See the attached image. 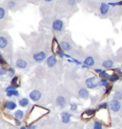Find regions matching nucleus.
I'll use <instances>...</instances> for the list:
<instances>
[{"label": "nucleus", "instance_id": "obj_8", "mask_svg": "<svg viewBox=\"0 0 122 129\" xmlns=\"http://www.w3.org/2000/svg\"><path fill=\"white\" fill-rule=\"evenodd\" d=\"M32 59L33 61L36 62V63H42L43 61L47 59V52L45 50H40V51H36L32 54Z\"/></svg>", "mask_w": 122, "mask_h": 129}, {"label": "nucleus", "instance_id": "obj_22", "mask_svg": "<svg viewBox=\"0 0 122 129\" xmlns=\"http://www.w3.org/2000/svg\"><path fill=\"white\" fill-rule=\"evenodd\" d=\"M19 105L20 106H22V107H26L27 105H29V104H30V101H29V99H27V98H22V99H20L19 100Z\"/></svg>", "mask_w": 122, "mask_h": 129}, {"label": "nucleus", "instance_id": "obj_12", "mask_svg": "<svg viewBox=\"0 0 122 129\" xmlns=\"http://www.w3.org/2000/svg\"><path fill=\"white\" fill-rule=\"evenodd\" d=\"M57 62H58V61H57V58L54 54L50 55V56L47 57V59H46V64H47L48 68H50V69H53L57 64Z\"/></svg>", "mask_w": 122, "mask_h": 129}, {"label": "nucleus", "instance_id": "obj_27", "mask_svg": "<svg viewBox=\"0 0 122 129\" xmlns=\"http://www.w3.org/2000/svg\"><path fill=\"white\" fill-rule=\"evenodd\" d=\"M109 85V82L107 79H100L98 81V86H104V87H107Z\"/></svg>", "mask_w": 122, "mask_h": 129}, {"label": "nucleus", "instance_id": "obj_26", "mask_svg": "<svg viewBox=\"0 0 122 129\" xmlns=\"http://www.w3.org/2000/svg\"><path fill=\"white\" fill-rule=\"evenodd\" d=\"M114 99H116L118 101H122V90H116L114 94Z\"/></svg>", "mask_w": 122, "mask_h": 129}, {"label": "nucleus", "instance_id": "obj_33", "mask_svg": "<svg viewBox=\"0 0 122 129\" xmlns=\"http://www.w3.org/2000/svg\"><path fill=\"white\" fill-rule=\"evenodd\" d=\"M14 89H17V87L15 86V85H10L7 87V88L5 89V91L7 92V91H10V90H14Z\"/></svg>", "mask_w": 122, "mask_h": 129}, {"label": "nucleus", "instance_id": "obj_29", "mask_svg": "<svg viewBox=\"0 0 122 129\" xmlns=\"http://www.w3.org/2000/svg\"><path fill=\"white\" fill-rule=\"evenodd\" d=\"M99 76H100L101 79H108V78L110 77V75L106 72V71H103V70H102L101 72L99 73Z\"/></svg>", "mask_w": 122, "mask_h": 129}, {"label": "nucleus", "instance_id": "obj_10", "mask_svg": "<svg viewBox=\"0 0 122 129\" xmlns=\"http://www.w3.org/2000/svg\"><path fill=\"white\" fill-rule=\"evenodd\" d=\"M109 106H110L111 110L114 113H117L119 112L122 108V105H121V102L116 100V99H113L112 101L109 103Z\"/></svg>", "mask_w": 122, "mask_h": 129}, {"label": "nucleus", "instance_id": "obj_19", "mask_svg": "<svg viewBox=\"0 0 122 129\" xmlns=\"http://www.w3.org/2000/svg\"><path fill=\"white\" fill-rule=\"evenodd\" d=\"M4 108L8 109V110H13V109L16 108V104L12 101H8L5 103Z\"/></svg>", "mask_w": 122, "mask_h": 129}, {"label": "nucleus", "instance_id": "obj_23", "mask_svg": "<svg viewBox=\"0 0 122 129\" xmlns=\"http://www.w3.org/2000/svg\"><path fill=\"white\" fill-rule=\"evenodd\" d=\"M7 96L8 97H18L19 96V92L17 91V89H14V90H10V91H7L6 92Z\"/></svg>", "mask_w": 122, "mask_h": 129}, {"label": "nucleus", "instance_id": "obj_35", "mask_svg": "<svg viewBox=\"0 0 122 129\" xmlns=\"http://www.w3.org/2000/svg\"><path fill=\"white\" fill-rule=\"evenodd\" d=\"M0 64L1 66H5L6 64V61H5L4 57L2 56V54H0Z\"/></svg>", "mask_w": 122, "mask_h": 129}, {"label": "nucleus", "instance_id": "obj_18", "mask_svg": "<svg viewBox=\"0 0 122 129\" xmlns=\"http://www.w3.org/2000/svg\"><path fill=\"white\" fill-rule=\"evenodd\" d=\"M78 96L80 97L81 99H84V100H87L90 98V93L88 91V89L85 88V87H81V88L78 90Z\"/></svg>", "mask_w": 122, "mask_h": 129}, {"label": "nucleus", "instance_id": "obj_32", "mask_svg": "<svg viewBox=\"0 0 122 129\" xmlns=\"http://www.w3.org/2000/svg\"><path fill=\"white\" fill-rule=\"evenodd\" d=\"M107 107H108V104H107V103H103V104H100V105H98V109H99V110L106 109Z\"/></svg>", "mask_w": 122, "mask_h": 129}, {"label": "nucleus", "instance_id": "obj_36", "mask_svg": "<svg viewBox=\"0 0 122 129\" xmlns=\"http://www.w3.org/2000/svg\"><path fill=\"white\" fill-rule=\"evenodd\" d=\"M118 58H119V61H121L122 62V48L117 52V59Z\"/></svg>", "mask_w": 122, "mask_h": 129}, {"label": "nucleus", "instance_id": "obj_5", "mask_svg": "<svg viewBox=\"0 0 122 129\" xmlns=\"http://www.w3.org/2000/svg\"><path fill=\"white\" fill-rule=\"evenodd\" d=\"M73 43L72 42V39H71L70 35H65L59 42V46H60V48H62V50L64 52L65 51H67V52L72 51L73 48Z\"/></svg>", "mask_w": 122, "mask_h": 129}, {"label": "nucleus", "instance_id": "obj_17", "mask_svg": "<svg viewBox=\"0 0 122 129\" xmlns=\"http://www.w3.org/2000/svg\"><path fill=\"white\" fill-rule=\"evenodd\" d=\"M95 109H88L86 110L85 112L82 114V119L83 120H88V119H91L93 118L95 115Z\"/></svg>", "mask_w": 122, "mask_h": 129}, {"label": "nucleus", "instance_id": "obj_3", "mask_svg": "<svg viewBox=\"0 0 122 129\" xmlns=\"http://www.w3.org/2000/svg\"><path fill=\"white\" fill-rule=\"evenodd\" d=\"M27 5V0H6L4 7L9 11L16 12L18 10L23 9Z\"/></svg>", "mask_w": 122, "mask_h": 129}, {"label": "nucleus", "instance_id": "obj_15", "mask_svg": "<svg viewBox=\"0 0 122 129\" xmlns=\"http://www.w3.org/2000/svg\"><path fill=\"white\" fill-rule=\"evenodd\" d=\"M114 64V59H112L111 57H109V58L105 59V60H104L101 63V66L103 67V68H104V69H113Z\"/></svg>", "mask_w": 122, "mask_h": 129}, {"label": "nucleus", "instance_id": "obj_9", "mask_svg": "<svg viewBox=\"0 0 122 129\" xmlns=\"http://www.w3.org/2000/svg\"><path fill=\"white\" fill-rule=\"evenodd\" d=\"M85 85H86V87L89 89H94V88H95V87H97L98 80H97V78H96V76L90 77L88 79H86Z\"/></svg>", "mask_w": 122, "mask_h": 129}, {"label": "nucleus", "instance_id": "obj_4", "mask_svg": "<svg viewBox=\"0 0 122 129\" xmlns=\"http://www.w3.org/2000/svg\"><path fill=\"white\" fill-rule=\"evenodd\" d=\"M10 48H11V38L8 33L1 32L0 33V49L9 52Z\"/></svg>", "mask_w": 122, "mask_h": 129}, {"label": "nucleus", "instance_id": "obj_39", "mask_svg": "<svg viewBox=\"0 0 122 129\" xmlns=\"http://www.w3.org/2000/svg\"><path fill=\"white\" fill-rule=\"evenodd\" d=\"M94 1H96V0H94ZM100 1H101V0H100ZM103 1H105V0H103Z\"/></svg>", "mask_w": 122, "mask_h": 129}, {"label": "nucleus", "instance_id": "obj_16", "mask_svg": "<svg viewBox=\"0 0 122 129\" xmlns=\"http://www.w3.org/2000/svg\"><path fill=\"white\" fill-rule=\"evenodd\" d=\"M84 64L85 67H94L95 64V59L93 55H87L84 59Z\"/></svg>", "mask_w": 122, "mask_h": 129}, {"label": "nucleus", "instance_id": "obj_28", "mask_svg": "<svg viewBox=\"0 0 122 129\" xmlns=\"http://www.w3.org/2000/svg\"><path fill=\"white\" fill-rule=\"evenodd\" d=\"M93 129H103V124H102L101 121H95L94 122V127Z\"/></svg>", "mask_w": 122, "mask_h": 129}, {"label": "nucleus", "instance_id": "obj_6", "mask_svg": "<svg viewBox=\"0 0 122 129\" xmlns=\"http://www.w3.org/2000/svg\"><path fill=\"white\" fill-rule=\"evenodd\" d=\"M52 28L53 30L57 34H60L64 31V28H65V23L64 21L60 19V18H54L52 21Z\"/></svg>", "mask_w": 122, "mask_h": 129}, {"label": "nucleus", "instance_id": "obj_1", "mask_svg": "<svg viewBox=\"0 0 122 129\" xmlns=\"http://www.w3.org/2000/svg\"><path fill=\"white\" fill-rule=\"evenodd\" d=\"M47 113H48V110H47V109L43 108V107H40V106H38V105L33 106V108L31 109L30 114L28 115L29 123H30V122H33V121H38L41 117H43Z\"/></svg>", "mask_w": 122, "mask_h": 129}, {"label": "nucleus", "instance_id": "obj_7", "mask_svg": "<svg viewBox=\"0 0 122 129\" xmlns=\"http://www.w3.org/2000/svg\"><path fill=\"white\" fill-rule=\"evenodd\" d=\"M29 66H30V61H29L28 57L26 58V57L21 56V55H19V53H18L16 61H15V67H16L17 69H26L29 68Z\"/></svg>", "mask_w": 122, "mask_h": 129}, {"label": "nucleus", "instance_id": "obj_21", "mask_svg": "<svg viewBox=\"0 0 122 129\" xmlns=\"http://www.w3.org/2000/svg\"><path fill=\"white\" fill-rule=\"evenodd\" d=\"M119 78H120L119 74H117V73H113V74L110 75V77H109V80H110L111 83H114V82H117V81L119 80Z\"/></svg>", "mask_w": 122, "mask_h": 129}, {"label": "nucleus", "instance_id": "obj_34", "mask_svg": "<svg viewBox=\"0 0 122 129\" xmlns=\"http://www.w3.org/2000/svg\"><path fill=\"white\" fill-rule=\"evenodd\" d=\"M71 110H72V111H76V110H77V105L74 104V103L71 104Z\"/></svg>", "mask_w": 122, "mask_h": 129}, {"label": "nucleus", "instance_id": "obj_25", "mask_svg": "<svg viewBox=\"0 0 122 129\" xmlns=\"http://www.w3.org/2000/svg\"><path fill=\"white\" fill-rule=\"evenodd\" d=\"M14 117L17 120H21V119H23V117H24V112L22 110H16L14 112Z\"/></svg>", "mask_w": 122, "mask_h": 129}, {"label": "nucleus", "instance_id": "obj_31", "mask_svg": "<svg viewBox=\"0 0 122 129\" xmlns=\"http://www.w3.org/2000/svg\"><path fill=\"white\" fill-rule=\"evenodd\" d=\"M5 74H8V69H6L5 68L1 67L0 68V76H3Z\"/></svg>", "mask_w": 122, "mask_h": 129}, {"label": "nucleus", "instance_id": "obj_11", "mask_svg": "<svg viewBox=\"0 0 122 129\" xmlns=\"http://www.w3.org/2000/svg\"><path fill=\"white\" fill-rule=\"evenodd\" d=\"M8 18V10L4 6H1L0 7V26L7 24Z\"/></svg>", "mask_w": 122, "mask_h": 129}, {"label": "nucleus", "instance_id": "obj_14", "mask_svg": "<svg viewBox=\"0 0 122 129\" xmlns=\"http://www.w3.org/2000/svg\"><path fill=\"white\" fill-rule=\"evenodd\" d=\"M29 97H30V99H31L32 101L38 102L41 99V97H42V93H41L39 90H37V89H34V90H33L32 92L30 93Z\"/></svg>", "mask_w": 122, "mask_h": 129}, {"label": "nucleus", "instance_id": "obj_20", "mask_svg": "<svg viewBox=\"0 0 122 129\" xmlns=\"http://www.w3.org/2000/svg\"><path fill=\"white\" fill-rule=\"evenodd\" d=\"M71 117H72V115L68 112H63L61 114V120L64 123H68L71 120Z\"/></svg>", "mask_w": 122, "mask_h": 129}, {"label": "nucleus", "instance_id": "obj_38", "mask_svg": "<svg viewBox=\"0 0 122 129\" xmlns=\"http://www.w3.org/2000/svg\"><path fill=\"white\" fill-rule=\"evenodd\" d=\"M21 129H27V128H26V126H22V127H21Z\"/></svg>", "mask_w": 122, "mask_h": 129}, {"label": "nucleus", "instance_id": "obj_30", "mask_svg": "<svg viewBox=\"0 0 122 129\" xmlns=\"http://www.w3.org/2000/svg\"><path fill=\"white\" fill-rule=\"evenodd\" d=\"M8 74L10 77H14V74H15V70L13 68H10L8 69Z\"/></svg>", "mask_w": 122, "mask_h": 129}, {"label": "nucleus", "instance_id": "obj_13", "mask_svg": "<svg viewBox=\"0 0 122 129\" xmlns=\"http://www.w3.org/2000/svg\"><path fill=\"white\" fill-rule=\"evenodd\" d=\"M55 103H56L57 106H59L60 108H64L66 105H67V99H66V97L63 96V95H58V96L56 97Z\"/></svg>", "mask_w": 122, "mask_h": 129}, {"label": "nucleus", "instance_id": "obj_37", "mask_svg": "<svg viewBox=\"0 0 122 129\" xmlns=\"http://www.w3.org/2000/svg\"><path fill=\"white\" fill-rule=\"evenodd\" d=\"M27 129H36V126L33 124H31L29 127H27Z\"/></svg>", "mask_w": 122, "mask_h": 129}, {"label": "nucleus", "instance_id": "obj_2", "mask_svg": "<svg viewBox=\"0 0 122 129\" xmlns=\"http://www.w3.org/2000/svg\"><path fill=\"white\" fill-rule=\"evenodd\" d=\"M113 12V6H111L108 2L102 1L96 7V13L101 18H107L112 15Z\"/></svg>", "mask_w": 122, "mask_h": 129}, {"label": "nucleus", "instance_id": "obj_24", "mask_svg": "<svg viewBox=\"0 0 122 129\" xmlns=\"http://www.w3.org/2000/svg\"><path fill=\"white\" fill-rule=\"evenodd\" d=\"M11 85H15L16 87H19L20 86V82H19V77L18 76H14L12 77V84Z\"/></svg>", "mask_w": 122, "mask_h": 129}]
</instances>
